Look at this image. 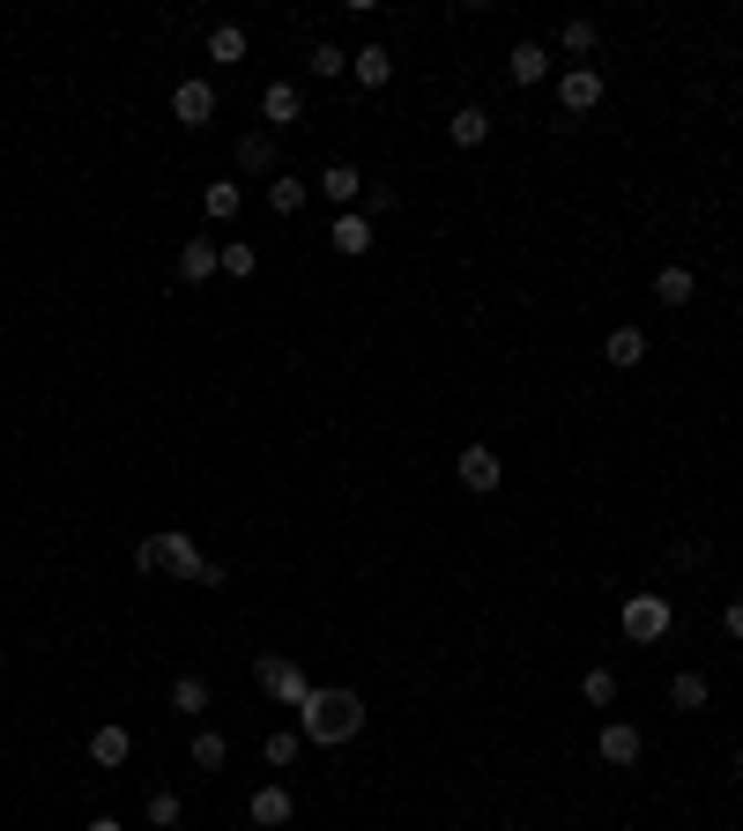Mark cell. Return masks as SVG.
I'll use <instances>...</instances> for the list:
<instances>
[{"mask_svg":"<svg viewBox=\"0 0 743 831\" xmlns=\"http://www.w3.org/2000/svg\"><path fill=\"white\" fill-rule=\"evenodd\" d=\"M134 572H149V579H186V587H223L231 572H223L216 557H201L194 535H179V527H164V535H142L134 542Z\"/></svg>","mask_w":743,"mask_h":831,"instance_id":"obj_1","label":"cell"},{"mask_svg":"<svg viewBox=\"0 0 743 831\" xmlns=\"http://www.w3.org/2000/svg\"><path fill=\"white\" fill-rule=\"evenodd\" d=\"M297 735L320 742V750L357 742V735H365V698H357V690H313V698L297 706Z\"/></svg>","mask_w":743,"mask_h":831,"instance_id":"obj_2","label":"cell"},{"mask_svg":"<svg viewBox=\"0 0 743 831\" xmlns=\"http://www.w3.org/2000/svg\"><path fill=\"white\" fill-rule=\"evenodd\" d=\"M618 624H624V638H632V646H654V638H669L676 609H669V594H624Z\"/></svg>","mask_w":743,"mask_h":831,"instance_id":"obj_3","label":"cell"},{"mask_svg":"<svg viewBox=\"0 0 743 831\" xmlns=\"http://www.w3.org/2000/svg\"><path fill=\"white\" fill-rule=\"evenodd\" d=\"M261 690H268L275 706H291V712L313 698V684H305V668H297L291 654H268V660H261Z\"/></svg>","mask_w":743,"mask_h":831,"instance_id":"obj_4","label":"cell"},{"mask_svg":"<svg viewBox=\"0 0 743 831\" xmlns=\"http://www.w3.org/2000/svg\"><path fill=\"white\" fill-rule=\"evenodd\" d=\"M172 120H179V126H194V134H201V126L216 120V82H201V74H186V82L172 90Z\"/></svg>","mask_w":743,"mask_h":831,"instance_id":"obj_5","label":"cell"},{"mask_svg":"<svg viewBox=\"0 0 743 831\" xmlns=\"http://www.w3.org/2000/svg\"><path fill=\"white\" fill-rule=\"evenodd\" d=\"M454 475H461V490H469V497H491V490L506 483V468H498V453H491V445H461Z\"/></svg>","mask_w":743,"mask_h":831,"instance_id":"obj_6","label":"cell"},{"mask_svg":"<svg viewBox=\"0 0 743 831\" xmlns=\"http://www.w3.org/2000/svg\"><path fill=\"white\" fill-rule=\"evenodd\" d=\"M640 728H632V720H602V735H594V758L610 765V772H624V765H640Z\"/></svg>","mask_w":743,"mask_h":831,"instance_id":"obj_7","label":"cell"},{"mask_svg":"<svg viewBox=\"0 0 743 831\" xmlns=\"http://www.w3.org/2000/svg\"><path fill=\"white\" fill-rule=\"evenodd\" d=\"M506 74H513L520 90H536V82H550V45H536V38H520V45L506 52Z\"/></svg>","mask_w":743,"mask_h":831,"instance_id":"obj_8","label":"cell"},{"mask_svg":"<svg viewBox=\"0 0 743 831\" xmlns=\"http://www.w3.org/2000/svg\"><path fill=\"white\" fill-rule=\"evenodd\" d=\"M558 104H566V112H594V104H602V74L594 68H566L558 74Z\"/></svg>","mask_w":743,"mask_h":831,"instance_id":"obj_9","label":"cell"},{"mask_svg":"<svg viewBox=\"0 0 743 831\" xmlns=\"http://www.w3.org/2000/svg\"><path fill=\"white\" fill-rule=\"evenodd\" d=\"M261 120H268L275 134L305 120V98H297V82H268V90H261Z\"/></svg>","mask_w":743,"mask_h":831,"instance_id":"obj_10","label":"cell"},{"mask_svg":"<svg viewBox=\"0 0 743 831\" xmlns=\"http://www.w3.org/2000/svg\"><path fill=\"white\" fill-rule=\"evenodd\" d=\"M327 245H335L343 260H365V253H372V216H365V208H349V216H335Z\"/></svg>","mask_w":743,"mask_h":831,"instance_id":"obj_11","label":"cell"},{"mask_svg":"<svg viewBox=\"0 0 743 831\" xmlns=\"http://www.w3.org/2000/svg\"><path fill=\"white\" fill-rule=\"evenodd\" d=\"M365 186H372V178L357 172V164H327V172H320V194L335 201L343 216H349V208H357V201H365Z\"/></svg>","mask_w":743,"mask_h":831,"instance_id":"obj_12","label":"cell"},{"mask_svg":"<svg viewBox=\"0 0 743 831\" xmlns=\"http://www.w3.org/2000/svg\"><path fill=\"white\" fill-rule=\"evenodd\" d=\"M349 74H357L365 90H387V82H395V52L387 45H357L349 52Z\"/></svg>","mask_w":743,"mask_h":831,"instance_id":"obj_13","label":"cell"},{"mask_svg":"<svg viewBox=\"0 0 743 831\" xmlns=\"http://www.w3.org/2000/svg\"><path fill=\"white\" fill-rule=\"evenodd\" d=\"M126 758H134V735H126L120 720H112V728H98V735H90V765H104V772H120Z\"/></svg>","mask_w":743,"mask_h":831,"instance_id":"obj_14","label":"cell"},{"mask_svg":"<svg viewBox=\"0 0 743 831\" xmlns=\"http://www.w3.org/2000/svg\"><path fill=\"white\" fill-rule=\"evenodd\" d=\"M291 794H283V787H253V802H246V817H253V824H261V831H283V824H291Z\"/></svg>","mask_w":743,"mask_h":831,"instance_id":"obj_15","label":"cell"},{"mask_svg":"<svg viewBox=\"0 0 743 831\" xmlns=\"http://www.w3.org/2000/svg\"><path fill=\"white\" fill-rule=\"evenodd\" d=\"M446 134H454V148H484L491 142V112H484V104H461V112L446 120Z\"/></svg>","mask_w":743,"mask_h":831,"instance_id":"obj_16","label":"cell"},{"mask_svg":"<svg viewBox=\"0 0 743 831\" xmlns=\"http://www.w3.org/2000/svg\"><path fill=\"white\" fill-rule=\"evenodd\" d=\"M602 357H610V371H632V365H647V335H640V327H610V342H602Z\"/></svg>","mask_w":743,"mask_h":831,"instance_id":"obj_17","label":"cell"},{"mask_svg":"<svg viewBox=\"0 0 743 831\" xmlns=\"http://www.w3.org/2000/svg\"><path fill=\"white\" fill-rule=\"evenodd\" d=\"M238 172H246V178H268L275 172V134H238Z\"/></svg>","mask_w":743,"mask_h":831,"instance_id":"obj_18","label":"cell"},{"mask_svg":"<svg viewBox=\"0 0 743 831\" xmlns=\"http://www.w3.org/2000/svg\"><path fill=\"white\" fill-rule=\"evenodd\" d=\"M706 698H714V690H706L699 668H676V676H669V706H676V712H699Z\"/></svg>","mask_w":743,"mask_h":831,"instance_id":"obj_19","label":"cell"},{"mask_svg":"<svg viewBox=\"0 0 743 831\" xmlns=\"http://www.w3.org/2000/svg\"><path fill=\"white\" fill-rule=\"evenodd\" d=\"M208 275H223V268H216V245H208V238H194L186 253H179V283H194V290H201Z\"/></svg>","mask_w":743,"mask_h":831,"instance_id":"obj_20","label":"cell"},{"mask_svg":"<svg viewBox=\"0 0 743 831\" xmlns=\"http://www.w3.org/2000/svg\"><path fill=\"white\" fill-rule=\"evenodd\" d=\"M208 60H216V68H238V60H246V30L216 23V30H208Z\"/></svg>","mask_w":743,"mask_h":831,"instance_id":"obj_21","label":"cell"},{"mask_svg":"<svg viewBox=\"0 0 743 831\" xmlns=\"http://www.w3.org/2000/svg\"><path fill=\"white\" fill-rule=\"evenodd\" d=\"M238 201H246V194H238L231 178H216V186L201 194V216H208V223H231V216H238Z\"/></svg>","mask_w":743,"mask_h":831,"instance_id":"obj_22","label":"cell"},{"mask_svg":"<svg viewBox=\"0 0 743 831\" xmlns=\"http://www.w3.org/2000/svg\"><path fill=\"white\" fill-rule=\"evenodd\" d=\"M692 290H699V283H692V268H676V260H669V268L654 275V297H662V305H692Z\"/></svg>","mask_w":743,"mask_h":831,"instance_id":"obj_23","label":"cell"},{"mask_svg":"<svg viewBox=\"0 0 743 831\" xmlns=\"http://www.w3.org/2000/svg\"><path fill=\"white\" fill-rule=\"evenodd\" d=\"M594 45H602V30H594V23H588V16H572V23H566V30H558V52H572V60H588V52H594Z\"/></svg>","mask_w":743,"mask_h":831,"instance_id":"obj_24","label":"cell"},{"mask_svg":"<svg viewBox=\"0 0 743 831\" xmlns=\"http://www.w3.org/2000/svg\"><path fill=\"white\" fill-rule=\"evenodd\" d=\"M297 742H305L297 728H275L268 742H261V758H268V772H291V765H297Z\"/></svg>","mask_w":743,"mask_h":831,"instance_id":"obj_25","label":"cell"},{"mask_svg":"<svg viewBox=\"0 0 743 831\" xmlns=\"http://www.w3.org/2000/svg\"><path fill=\"white\" fill-rule=\"evenodd\" d=\"M223 758H231V742H223L216 728H194V765L201 772H223Z\"/></svg>","mask_w":743,"mask_h":831,"instance_id":"obj_26","label":"cell"},{"mask_svg":"<svg viewBox=\"0 0 743 831\" xmlns=\"http://www.w3.org/2000/svg\"><path fill=\"white\" fill-rule=\"evenodd\" d=\"M268 208L275 216H297L305 208V178H268Z\"/></svg>","mask_w":743,"mask_h":831,"instance_id":"obj_27","label":"cell"},{"mask_svg":"<svg viewBox=\"0 0 743 831\" xmlns=\"http://www.w3.org/2000/svg\"><path fill=\"white\" fill-rule=\"evenodd\" d=\"M216 268H223V275H238V283H246V275H253V245H246V238L216 245Z\"/></svg>","mask_w":743,"mask_h":831,"instance_id":"obj_28","label":"cell"},{"mask_svg":"<svg viewBox=\"0 0 743 831\" xmlns=\"http://www.w3.org/2000/svg\"><path fill=\"white\" fill-rule=\"evenodd\" d=\"M172 706H179V712H208V684H201V676H179V684H172Z\"/></svg>","mask_w":743,"mask_h":831,"instance_id":"obj_29","label":"cell"},{"mask_svg":"<svg viewBox=\"0 0 743 831\" xmlns=\"http://www.w3.org/2000/svg\"><path fill=\"white\" fill-rule=\"evenodd\" d=\"M142 817H149V824H156V831H172V824H179V794H172V787H156Z\"/></svg>","mask_w":743,"mask_h":831,"instance_id":"obj_30","label":"cell"},{"mask_svg":"<svg viewBox=\"0 0 743 831\" xmlns=\"http://www.w3.org/2000/svg\"><path fill=\"white\" fill-rule=\"evenodd\" d=\"M580 690H588V706H610V698H618V676H610V668H588Z\"/></svg>","mask_w":743,"mask_h":831,"instance_id":"obj_31","label":"cell"},{"mask_svg":"<svg viewBox=\"0 0 743 831\" xmlns=\"http://www.w3.org/2000/svg\"><path fill=\"white\" fill-rule=\"evenodd\" d=\"M313 74H320V82L327 74H349V52L343 45H313Z\"/></svg>","mask_w":743,"mask_h":831,"instance_id":"obj_32","label":"cell"},{"mask_svg":"<svg viewBox=\"0 0 743 831\" xmlns=\"http://www.w3.org/2000/svg\"><path fill=\"white\" fill-rule=\"evenodd\" d=\"M721 632H729V638H736V646H743V594H736V602H729V609H721Z\"/></svg>","mask_w":743,"mask_h":831,"instance_id":"obj_33","label":"cell"},{"mask_svg":"<svg viewBox=\"0 0 743 831\" xmlns=\"http://www.w3.org/2000/svg\"><path fill=\"white\" fill-rule=\"evenodd\" d=\"M82 831H126V824H120V817H90Z\"/></svg>","mask_w":743,"mask_h":831,"instance_id":"obj_34","label":"cell"},{"mask_svg":"<svg viewBox=\"0 0 743 831\" xmlns=\"http://www.w3.org/2000/svg\"><path fill=\"white\" fill-rule=\"evenodd\" d=\"M736 780H743V750H736Z\"/></svg>","mask_w":743,"mask_h":831,"instance_id":"obj_35","label":"cell"},{"mask_svg":"<svg viewBox=\"0 0 743 831\" xmlns=\"http://www.w3.org/2000/svg\"><path fill=\"white\" fill-rule=\"evenodd\" d=\"M172 831H186V824H172Z\"/></svg>","mask_w":743,"mask_h":831,"instance_id":"obj_36","label":"cell"}]
</instances>
